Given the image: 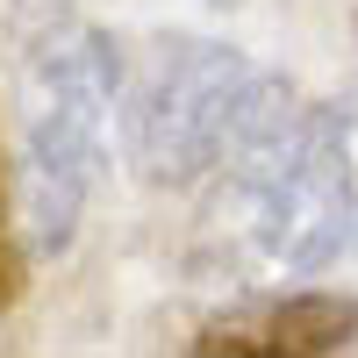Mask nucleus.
Segmentation results:
<instances>
[{"label": "nucleus", "instance_id": "obj_1", "mask_svg": "<svg viewBox=\"0 0 358 358\" xmlns=\"http://www.w3.org/2000/svg\"><path fill=\"white\" fill-rule=\"evenodd\" d=\"M29 43V244L43 258L72 251L79 215L101 179V129L122 94V57L72 0H22Z\"/></svg>", "mask_w": 358, "mask_h": 358}, {"label": "nucleus", "instance_id": "obj_2", "mask_svg": "<svg viewBox=\"0 0 358 358\" xmlns=\"http://www.w3.org/2000/svg\"><path fill=\"white\" fill-rule=\"evenodd\" d=\"M258 65L229 43L208 36H158L143 72L122 94V129H129V158L143 179L158 187H194V179L222 172L229 151V122L244 86Z\"/></svg>", "mask_w": 358, "mask_h": 358}, {"label": "nucleus", "instance_id": "obj_3", "mask_svg": "<svg viewBox=\"0 0 358 358\" xmlns=\"http://www.w3.org/2000/svg\"><path fill=\"white\" fill-rule=\"evenodd\" d=\"M251 201V236L258 251L287 265V273H322L337 265L358 222V194H351V143L330 108H308L301 143L287 151V165L244 194Z\"/></svg>", "mask_w": 358, "mask_h": 358}, {"label": "nucleus", "instance_id": "obj_4", "mask_svg": "<svg viewBox=\"0 0 358 358\" xmlns=\"http://www.w3.org/2000/svg\"><path fill=\"white\" fill-rule=\"evenodd\" d=\"M358 344V301L351 294H287V301H251L215 322H201V358H330Z\"/></svg>", "mask_w": 358, "mask_h": 358}, {"label": "nucleus", "instance_id": "obj_5", "mask_svg": "<svg viewBox=\"0 0 358 358\" xmlns=\"http://www.w3.org/2000/svg\"><path fill=\"white\" fill-rule=\"evenodd\" d=\"M22 301V236H15V201H8V172H0V315Z\"/></svg>", "mask_w": 358, "mask_h": 358}]
</instances>
